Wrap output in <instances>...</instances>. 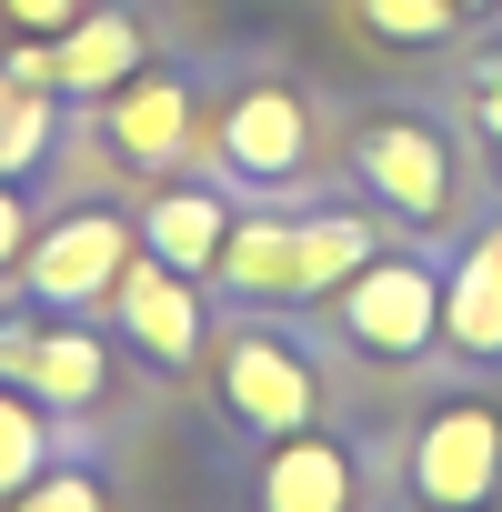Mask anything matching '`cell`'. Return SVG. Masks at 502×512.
I'll use <instances>...</instances> for the list:
<instances>
[{
	"label": "cell",
	"mask_w": 502,
	"mask_h": 512,
	"mask_svg": "<svg viewBox=\"0 0 502 512\" xmlns=\"http://www.w3.org/2000/svg\"><path fill=\"white\" fill-rule=\"evenodd\" d=\"M502 492V412L492 402H442L412 442V502L422 512H482Z\"/></svg>",
	"instance_id": "obj_1"
},
{
	"label": "cell",
	"mask_w": 502,
	"mask_h": 512,
	"mask_svg": "<svg viewBox=\"0 0 502 512\" xmlns=\"http://www.w3.org/2000/svg\"><path fill=\"white\" fill-rule=\"evenodd\" d=\"M342 322H352L362 352L402 362V352H422V342L442 332V282H432L422 262H362V272L342 282Z\"/></svg>",
	"instance_id": "obj_2"
},
{
	"label": "cell",
	"mask_w": 502,
	"mask_h": 512,
	"mask_svg": "<svg viewBox=\"0 0 502 512\" xmlns=\"http://www.w3.org/2000/svg\"><path fill=\"white\" fill-rule=\"evenodd\" d=\"M362 181H372L392 211H412V221L452 211V151H442L432 121H372V131H362Z\"/></svg>",
	"instance_id": "obj_3"
},
{
	"label": "cell",
	"mask_w": 502,
	"mask_h": 512,
	"mask_svg": "<svg viewBox=\"0 0 502 512\" xmlns=\"http://www.w3.org/2000/svg\"><path fill=\"white\" fill-rule=\"evenodd\" d=\"M221 392H231V412L251 422V432H312V372H302V352H282V342H231V362H221Z\"/></svg>",
	"instance_id": "obj_4"
},
{
	"label": "cell",
	"mask_w": 502,
	"mask_h": 512,
	"mask_svg": "<svg viewBox=\"0 0 502 512\" xmlns=\"http://www.w3.org/2000/svg\"><path fill=\"white\" fill-rule=\"evenodd\" d=\"M221 151H231V171L241 181H292L302 171V151H312V121H302V101L292 91H241L231 101V121H221Z\"/></svg>",
	"instance_id": "obj_5"
},
{
	"label": "cell",
	"mask_w": 502,
	"mask_h": 512,
	"mask_svg": "<svg viewBox=\"0 0 502 512\" xmlns=\"http://www.w3.org/2000/svg\"><path fill=\"white\" fill-rule=\"evenodd\" d=\"M121 262H131V231H121L111 211H81V221H61V231L31 251V282H41L51 302H91L101 282H121Z\"/></svg>",
	"instance_id": "obj_6"
},
{
	"label": "cell",
	"mask_w": 502,
	"mask_h": 512,
	"mask_svg": "<svg viewBox=\"0 0 502 512\" xmlns=\"http://www.w3.org/2000/svg\"><path fill=\"white\" fill-rule=\"evenodd\" d=\"M121 322H131V342L161 352V362H191V352H201V302H191V282H181L171 262H131V272H121Z\"/></svg>",
	"instance_id": "obj_7"
},
{
	"label": "cell",
	"mask_w": 502,
	"mask_h": 512,
	"mask_svg": "<svg viewBox=\"0 0 502 512\" xmlns=\"http://www.w3.org/2000/svg\"><path fill=\"white\" fill-rule=\"evenodd\" d=\"M0 382H31V392H51V402H91V392H101V342L0 322Z\"/></svg>",
	"instance_id": "obj_8"
},
{
	"label": "cell",
	"mask_w": 502,
	"mask_h": 512,
	"mask_svg": "<svg viewBox=\"0 0 502 512\" xmlns=\"http://www.w3.org/2000/svg\"><path fill=\"white\" fill-rule=\"evenodd\" d=\"M262 512H352V452L322 432H282L262 472Z\"/></svg>",
	"instance_id": "obj_9"
},
{
	"label": "cell",
	"mask_w": 502,
	"mask_h": 512,
	"mask_svg": "<svg viewBox=\"0 0 502 512\" xmlns=\"http://www.w3.org/2000/svg\"><path fill=\"white\" fill-rule=\"evenodd\" d=\"M442 332H452L462 352L502 362V231H492V241H472V262L442 282Z\"/></svg>",
	"instance_id": "obj_10"
},
{
	"label": "cell",
	"mask_w": 502,
	"mask_h": 512,
	"mask_svg": "<svg viewBox=\"0 0 502 512\" xmlns=\"http://www.w3.org/2000/svg\"><path fill=\"white\" fill-rule=\"evenodd\" d=\"M362 262H372V231H362L352 211L292 221V302H312V292H342V282H352Z\"/></svg>",
	"instance_id": "obj_11"
},
{
	"label": "cell",
	"mask_w": 502,
	"mask_h": 512,
	"mask_svg": "<svg viewBox=\"0 0 502 512\" xmlns=\"http://www.w3.org/2000/svg\"><path fill=\"white\" fill-rule=\"evenodd\" d=\"M51 61H61V91H121L131 61H141V31L121 11H101V21H71V41Z\"/></svg>",
	"instance_id": "obj_12"
},
{
	"label": "cell",
	"mask_w": 502,
	"mask_h": 512,
	"mask_svg": "<svg viewBox=\"0 0 502 512\" xmlns=\"http://www.w3.org/2000/svg\"><path fill=\"white\" fill-rule=\"evenodd\" d=\"M231 292H262V302H292V221H241L221 231V262H211Z\"/></svg>",
	"instance_id": "obj_13"
},
{
	"label": "cell",
	"mask_w": 502,
	"mask_h": 512,
	"mask_svg": "<svg viewBox=\"0 0 502 512\" xmlns=\"http://www.w3.org/2000/svg\"><path fill=\"white\" fill-rule=\"evenodd\" d=\"M111 131H121V151H131V161H171V151H181V131H191L181 81H131V91L111 101Z\"/></svg>",
	"instance_id": "obj_14"
},
{
	"label": "cell",
	"mask_w": 502,
	"mask_h": 512,
	"mask_svg": "<svg viewBox=\"0 0 502 512\" xmlns=\"http://www.w3.org/2000/svg\"><path fill=\"white\" fill-rule=\"evenodd\" d=\"M221 201L211 191H171V201H151V251H161V262L171 272H211L221 262Z\"/></svg>",
	"instance_id": "obj_15"
},
{
	"label": "cell",
	"mask_w": 502,
	"mask_h": 512,
	"mask_svg": "<svg viewBox=\"0 0 502 512\" xmlns=\"http://www.w3.org/2000/svg\"><path fill=\"white\" fill-rule=\"evenodd\" d=\"M41 81H21V71H0V171H31L41 151H51V101H31Z\"/></svg>",
	"instance_id": "obj_16"
},
{
	"label": "cell",
	"mask_w": 502,
	"mask_h": 512,
	"mask_svg": "<svg viewBox=\"0 0 502 512\" xmlns=\"http://www.w3.org/2000/svg\"><path fill=\"white\" fill-rule=\"evenodd\" d=\"M362 21H372L382 41H442V31L462 21V0H362Z\"/></svg>",
	"instance_id": "obj_17"
},
{
	"label": "cell",
	"mask_w": 502,
	"mask_h": 512,
	"mask_svg": "<svg viewBox=\"0 0 502 512\" xmlns=\"http://www.w3.org/2000/svg\"><path fill=\"white\" fill-rule=\"evenodd\" d=\"M31 462H41V422H31L21 402H0V492H21Z\"/></svg>",
	"instance_id": "obj_18"
},
{
	"label": "cell",
	"mask_w": 502,
	"mask_h": 512,
	"mask_svg": "<svg viewBox=\"0 0 502 512\" xmlns=\"http://www.w3.org/2000/svg\"><path fill=\"white\" fill-rule=\"evenodd\" d=\"M21 512H101V492H91L81 472H61V482H41V492H21Z\"/></svg>",
	"instance_id": "obj_19"
},
{
	"label": "cell",
	"mask_w": 502,
	"mask_h": 512,
	"mask_svg": "<svg viewBox=\"0 0 502 512\" xmlns=\"http://www.w3.org/2000/svg\"><path fill=\"white\" fill-rule=\"evenodd\" d=\"M0 11H11L21 31H71V21H81V0H0Z\"/></svg>",
	"instance_id": "obj_20"
},
{
	"label": "cell",
	"mask_w": 502,
	"mask_h": 512,
	"mask_svg": "<svg viewBox=\"0 0 502 512\" xmlns=\"http://www.w3.org/2000/svg\"><path fill=\"white\" fill-rule=\"evenodd\" d=\"M472 101H482V131L502 141V61H482V71H472Z\"/></svg>",
	"instance_id": "obj_21"
},
{
	"label": "cell",
	"mask_w": 502,
	"mask_h": 512,
	"mask_svg": "<svg viewBox=\"0 0 502 512\" xmlns=\"http://www.w3.org/2000/svg\"><path fill=\"white\" fill-rule=\"evenodd\" d=\"M11 251H21V201L0 191V262H11Z\"/></svg>",
	"instance_id": "obj_22"
}]
</instances>
